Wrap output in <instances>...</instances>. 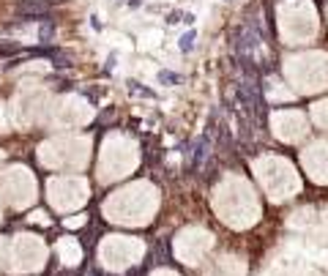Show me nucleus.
<instances>
[{"mask_svg": "<svg viewBox=\"0 0 328 276\" xmlns=\"http://www.w3.org/2000/svg\"><path fill=\"white\" fill-rule=\"evenodd\" d=\"M260 178H263V184L268 186L271 197H276V199L290 197L293 189H298L296 175L290 172V167H287L284 161H268L266 167H263V172H260Z\"/></svg>", "mask_w": 328, "mask_h": 276, "instance_id": "f257e3e1", "label": "nucleus"}, {"mask_svg": "<svg viewBox=\"0 0 328 276\" xmlns=\"http://www.w3.org/2000/svg\"><path fill=\"white\" fill-rule=\"evenodd\" d=\"M306 167H309L314 181H328V142H320V145L309 148Z\"/></svg>", "mask_w": 328, "mask_h": 276, "instance_id": "f03ea898", "label": "nucleus"}, {"mask_svg": "<svg viewBox=\"0 0 328 276\" xmlns=\"http://www.w3.org/2000/svg\"><path fill=\"white\" fill-rule=\"evenodd\" d=\"M194 41H197V33L189 31V33H183L181 41H178V46H181V52H191L194 49Z\"/></svg>", "mask_w": 328, "mask_h": 276, "instance_id": "7ed1b4c3", "label": "nucleus"}, {"mask_svg": "<svg viewBox=\"0 0 328 276\" xmlns=\"http://www.w3.org/2000/svg\"><path fill=\"white\" fill-rule=\"evenodd\" d=\"M41 31H38V36H41V41H52V33H55V22L52 19H49V16H44V19H41Z\"/></svg>", "mask_w": 328, "mask_h": 276, "instance_id": "20e7f679", "label": "nucleus"}, {"mask_svg": "<svg viewBox=\"0 0 328 276\" xmlns=\"http://www.w3.org/2000/svg\"><path fill=\"white\" fill-rule=\"evenodd\" d=\"M22 46L19 44H0V58H8V55H19Z\"/></svg>", "mask_w": 328, "mask_h": 276, "instance_id": "39448f33", "label": "nucleus"}, {"mask_svg": "<svg viewBox=\"0 0 328 276\" xmlns=\"http://www.w3.org/2000/svg\"><path fill=\"white\" fill-rule=\"evenodd\" d=\"M159 82L175 85V82H181V74H172V71H159Z\"/></svg>", "mask_w": 328, "mask_h": 276, "instance_id": "423d86ee", "label": "nucleus"}, {"mask_svg": "<svg viewBox=\"0 0 328 276\" xmlns=\"http://www.w3.org/2000/svg\"><path fill=\"white\" fill-rule=\"evenodd\" d=\"M167 22H170V25L183 22V14H181V11H170V14H167Z\"/></svg>", "mask_w": 328, "mask_h": 276, "instance_id": "0eeeda50", "label": "nucleus"}, {"mask_svg": "<svg viewBox=\"0 0 328 276\" xmlns=\"http://www.w3.org/2000/svg\"><path fill=\"white\" fill-rule=\"evenodd\" d=\"M131 91L140 93V96H153V93H151V91H145V88H142L140 82H131Z\"/></svg>", "mask_w": 328, "mask_h": 276, "instance_id": "6e6552de", "label": "nucleus"}]
</instances>
